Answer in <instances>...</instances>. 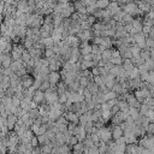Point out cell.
Returning <instances> with one entry per match:
<instances>
[{"mask_svg":"<svg viewBox=\"0 0 154 154\" xmlns=\"http://www.w3.org/2000/svg\"><path fill=\"white\" fill-rule=\"evenodd\" d=\"M147 82L154 83V70H149V73H148V79H147Z\"/></svg>","mask_w":154,"mask_h":154,"instance_id":"cell-42","label":"cell"},{"mask_svg":"<svg viewBox=\"0 0 154 154\" xmlns=\"http://www.w3.org/2000/svg\"><path fill=\"white\" fill-rule=\"evenodd\" d=\"M150 58H153V59H154V47H153V48H150Z\"/></svg>","mask_w":154,"mask_h":154,"instance_id":"cell-47","label":"cell"},{"mask_svg":"<svg viewBox=\"0 0 154 154\" xmlns=\"http://www.w3.org/2000/svg\"><path fill=\"white\" fill-rule=\"evenodd\" d=\"M59 102H61V103L67 102V94H66V93L59 94Z\"/></svg>","mask_w":154,"mask_h":154,"instance_id":"cell-38","label":"cell"},{"mask_svg":"<svg viewBox=\"0 0 154 154\" xmlns=\"http://www.w3.org/2000/svg\"><path fill=\"white\" fill-rule=\"evenodd\" d=\"M77 36L81 38V41H91L94 38V32L93 29H87V30H81Z\"/></svg>","mask_w":154,"mask_h":154,"instance_id":"cell-2","label":"cell"},{"mask_svg":"<svg viewBox=\"0 0 154 154\" xmlns=\"http://www.w3.org/2000/svg\"><path fill=\"white\" fill-rule=\"evenodd\" d=\"M120 111V108H119V105L117 103V105H113L112 107H111V112H112V114H116L117 112H119Z\"/></svg>","mask_w":154,"mask_h":154,"instance_id":"cell-43","label":"cell"},{"mask_svg":"<svg viewBox=\"0 0 154 154\" xmlns=\"http://www.w3.org/2000/svg\"><path fill=\"white\" fill-rule=\"evenodd\" d=\"M148 73H149V71L141 73V79H142L143 82H147V79H148Z\"/></svg>","mask_w":154,"mask_h":154,"instance_id":"cell-45","label":"cell"},{"mask_svg":"<svg viewBox=\"0 0 154 154\" xmlns=\"http://www.w3.org/2000/svg\"><path fill=\"white\" fill-rule=\"evenodd\" d=\"M114 65H123V61H124V58L122 55H117V57H112L109 59Z\"/></svg>","mask_w":154,"mask_h":154,"instance_id":"cell-22","label":"cell"},{"mask_svg":"<svg viewBox=\"0 0 154 154\" xmlns=\"http://www.w3.org/2000/svg\"><path fill=\"white\" fill-rule=\"evenodd\" d=\"M6 119H7V126H8V129H10V130H13V129H14V125L18 123V119H19V118H18L16 114L10 113Z\"/></svg>","mask_w":154,"mask_h":154,"instance_id":"cell-7","label":"cell"},{"mask_svg":"<svg viewBox=\"0 0 154 154\" xmlns=\"http://www.w3.org/2000/svg\"><path fill=\"white\" fill-rule=\"evenodd\" d=\"M101 54H102V59L107 63V61H109V59L113 55V48H105Z\"/></svg>","mask_w":154,"mask_h":154,"instance_id":"cell-8","label":"cell"},{"mask_svg":"<svg viewBox=\"0 0 154 154\" xmlns=\"http://www.w3.org/2000/svg\"><path fill=\"white\" fill-rule=\"evenodd\" d=\"M87 89H88L91 94H95V93L99 91V85H97L94 81H90V82L88 83V85H87Z\"/></svg>","mask_w":154,"mask_h":154,"instance_id":"cell-12","label":"cell"},{"mask_svg":"<svg viewBox=\"0 0 154 154\" xmlns=\"http://www.w3.org/2000/svg\"><path fill=\"white\" fill-rule=\"evenodd\" d=\"M38 153H42L41 152V144L37 147H34V149H32V154H38Z\"/></svg>","mask_w":154,"mask_h":154,"instance_id":"cell-46","label":"cell"},{"mask_svg":"<svg viewBox=\"0 0 154 154\" xmlns=\"http://www.w3.org/2000/svg\"><path fill=\"white\" fill-rule=\"evenodd\" d=\"M146 45H147V47L153 48V47H154V38L150 37V36H147V37H146Z\"/></svg>","mask_w":154,"mask_h":154,"instance_id":"cell-36","label":"cell"},{"mask_svg":"<svg viewBox=\"0 0 154 154\" xmlns=\"http://www.w3.org/2000/svg\"><path fill=\"white\" fill-rule=\"evenodd\" d=\"M116 97H118V94L114 91V90H109L108 93H106L105 94V99H106V101H108V100H111V99H116Z\"/></svg>","mask_w":154,"mask_h":154,"instance_id":"cell-27","label":"cell"},{"mask_svg":"<svg viewBox=\"0 0 154 154\" xmlns=\"http://www.w3.org/2000/svg\"><path fill=\"white\" fill-rule=\"evenodd\" d=\"M31 58H32V57H31V54L29 53V51H28V49H25V51L22 53V60H23V63H24V64H26Z\"/></svg>","mask_w":154,"mask_h":154,"instance_id":"cell-24","label":"cell"},{"mask_svg":"<svg viewBox=\"0 0 154 154\" xmlns=\"http://www.w3.org/2000/svg\"><path fill=\"white\" fill-rule=\"evenodd\" d=\"M81 64H82V69L85 70V69H91L93 66H95V61L94 60H83L81 59Z\"/></svg>","mask_w":154,"mask_h":154,"instance_id":"cell-11","label":"cell"},{"mask_svg":"<svg viewBox=\"0 0 154 154\" xmlns=\"http://www.w3.org/2000/svg\"><path fill=\"white\" fill-rule=\"evenodd\" d=\"M141 47L137 45V43H132L131 46H130V51H131V53H132V55H138L140 53H141Z\"/></svg>","mask_w":154,"mask_h":154,"instance_id":"cell-16","label":"cell"},{"mask_svg":"<svg viewBox=\"0 0 154 154\" xmlns=\"http://www.w3.org/2000/svg\"><path fill=\"white\" fill-rule=\"evenodd\" d=\"M118 105H119V108H120V111H129V107H130V105L128 103V101L126 100H119V102H118Z\"/></svg>","mask_w":154,"mask_h":154,"instance_id":"cell-23","label":"cell"},{"mask_svg":"<svg viewBox=\"0 0 154 154\" xmlns=\"http://www.w3.org/2000/svg\"><path fill=\"white\" fill-rule=\"evenodd\" d=\"M87 10H88V13H89V14H94V12L97 10L96 2H93V4H90V5H87Z\"/></svg>","mask_w":154,"mask_h":154,"instance_id":"cell-30","label":"cell"},{"mask_svg":"<svg viewBox=\"0 0 154 154\" xmlns=\"http://www.w3.org/2000/svg\"><path fill=\"white\" fill-rule=\"evenodd\" d=\"M90 70H91V73H93L94 76H99V75H101V73H100V67H99L97 65L93 66Z\"/></svg>","mask_w":154,"mask_h":154,"instance_id":"cell-39","label":"cell"},{"mask_svg":"<svg viewBox=\"0 0 154 154\" xmlns=\"http://www.w3.org/2000/svg\"><path fill=\"white\" fill-rule=\"evenodd\" d=\"M22 43L24 45V47L28 49V48H30V47H34V40L32 38H29V37H25V38H23L22 40Z\"/></svg>","mask_w":154,"mask_h":154,"instance_id":"cell-18","label":"cell"},{"mask_svg":"<svg viewBox=\"0 0 154 154\" xmlns=\"http://www.w3.org/2000/svg\"><path fill=\"white\" fill-rule=\"evenodd\" d=\"M140 54H141V58H143L144 60L148 59V58H150V48H149V47H144V48H142Z\"/></svg>","mask_w":154,"mask_h":154,"instance_id":"cell-17","label":"cell"},{"mask_svg":"<svg viewBox=\"0 0 154 154\" xmlns=\"http://www.w3.org/2000/svg\"><path fill=\"white\" fill-rule=\"evenodd\" d=\"M142 31H143V34H146L147 36L149 35V32L152 31V26H149V25H146V24H143V29H142Z\"/></svg>","mask_w":154,"mask_h":154,"instance_id":"cell-40","label":"cell"},{"mask_svg":"<svg viewBox=\"0 0 154 154\" xmlns=\"http://www.w3.org/2000/svg\"><path fill=\"white\" fill-rule=\"evenodd\" d=\"M72 152L75 153V154H81V153H84V143L83 142H78V143H76L73 147H72Z\"/></svg>","mask_w":154,"mask_h":154,"instance_id":"cell-10","label":"cell"},{"mask_svg":"<svg viewBox=\"0 0 154 154\" xmlns=\"http://www.w3.org/2000/svg\"><path fill=\"white\" fill-rule=\"evenodd\" d=\"M16 73H17L18 76H20V77H22V76H24V75H26V73H28V69H26L25 64H24V65H23V66H22V67L16 72Z\"/></svg>","mask_w":154,"mask_h":154,"instance_id":"cell-34","label":"cell"},{"mask_svg":"<svg viewBox=\"0 0 154 154\" xmlns=\"http://www.w3.org/2000/svg\"><path fill=\"white\" fill-rule=\"evenodd\" d=\"M111 0H96V6L97 8H107L109 5Z\"/></svg>","mask_w":154,"mask_h":154,"instance_id":"cell-21","label":"cell"},{"mask_svg":"<svg viewBox=\"0 0 154 154\" xmlns=\"http://www.w3.org/2000/svg\"><path fill=\"white\" fill-rule=\"evenodd\" d=\"M147 134L154 135V123H149V126H148V129H147Z\"/></svg>","mask_w":154,"mask_h":154,"instance_id":"cell-44","label":"cell"},{"mask_svg":"<svg viewBox=\"0 0 154 154\" xmlns=\"http://www.w3.org/2000/svg\"><path fill=\"white\" fill-rule=\"evenodd\" d=\"M91 53H102V49H101L100 45L91 43Z\"/></svg>","mask_w":154,"mask_h":154,"instance_id":"cell-32","label":"cell"},{"mask_svg":"<svg viewBox=\"0 0 154 154\" xmlns=\"http://www.w3.org/2000/svg\"><path fill=\"white\" fill-rule=\"evenodd\" d=\"M99 153V147L96 144H94L93 147L89 148V154H97Z\"/></svg>","mask_w":154,"mask_h":154,"instance_id":"cell-41","label":"cell"},{"mask_svg":"<svg viewBox=\"0 0 154 154\" xmlns=\"http://www.w3.org/2000/svg\"><path fill=\"white\" fill-rule=\"evenodd\" d=\"M49 88H51V82H49L48 79H43V81H42V83H41L40 89H41V90H43V91H46V90H48Z\"/></svg>","mask_w":154,"mask_h":154,"instance_id":"cell-29","label":"cell"},{"mask_svg":"<svg viewBox=\"0 0 154 154\" xmlns=\"http://www.w3.org/2000/svg\"><path fill=\"white\" fill-rule=\"evenodd\" d=\"M79 83H81V85L82 87H84V88H87V85H88V83L90 82L89 81V78L87 77V76H84V75H82V76H79Z\"/></svg>","mask_w":154,"mask_h":154,"instance_id":"cell-28","label":"cell"},{"mask_svg":"<svg viewBox=\"0 0 154 154\" xmlns=\"http://www.w3.org/2000/svg\"><path fill=\"white\" fill-rule=\"evenodd\" d=\"M97 134L100 136V140L101 141H105V142H108L111 140H113V136H112V129L111 126H102L97 130Z\"/></svg>","mask_w":154,"mask_h":154,"instance_id":"cell-1","label":"cell"},{"mask_svg":"<svg viewBox=\"0 0 154 154\" xmlns=\"http://www.w3.org/2000/svg\"><path fill=\"white\" fill-rule=\"evenodd\" d=\"M144 64L147 65V67H148L149 70H154V59H153V58L146 59V63H144Z\"/></svg>","mask_w":154,"mask_h":154,"instance_id":"cell-33","label":"cell"},{"mask_svg":"<svg viewBox=\"0 0 154 154\" xmlns=\"http://www.w3.org/2000/svg\"><path fill=\"white\" fill-rule=\"evenodd\" d=\"M47 130H48V123H42L41 124V126L38 128V130L35 132V135H43V134H46L47 132Z\"/></svg>","mask_w":154,"mask_h":154,"instance_id":"cell-15","label":"cell"},{"mask_svg":"<svg viewBox=\"0 0 154 154\" xmlns=\"http://www.w3.org/2000/svg\"><path fill=\"white\" fill-rule=\"evenodd\" d=\"M13 72H14V71L11 69V66L5 67V66H2V65H1V67H0V73H5L6 76H11Z\"/></svg>","mask_w":154,"mask_h":154,"instance_id":"cell-25","label":"cell"},{"mask_svg":"<svg viewBox=\"0 0 154 154\" xmlns=\"http://www.w3.org/2000/svg\"><path fill=\"white\" fill-rule=\"evenodd\" d=\"M35 82V77L30 73H26L24 76H22V84L24 88H30Z\"/></svg>","mask_w":154,"mask_h":154,"instance_id":"cell-3","label":"cell"},{"mask_svg":"<svg viewBox=\"0 0 154 154\" xmlns=\"http://www.w3.org/2000/svg\"><path fill=\"white\" fill-rule=\"evenodd\" d=\"M32 100H34L35 102H37L38 105H41V103L46 102V95H45V91H43V90H41V89H37V90L35 91V94H34Z\"/></svg>","mask_w":154,"mask_h":154,"instance_id":"cell-5","label":"cell"},{"mask_svg":"<svg viewBox=\"0 0 154 154\" xmlns=\"http://www.w3.org/2000/svg\"><path fill=\"white\" fill-rule=\"evenodd\" d=\"M53 54H54V51H53V48L52 47H46L45 48V57L46 58H51V57H53Z\"/></svg>","mask_w":154,"mask_h":154,"instance_id":"cell-31","label":"cell"},{"mask_svg":"<svg viewBox=\"0 0 154 154\" xmlns=\"http://www.w3.org/2000/svg\"><path fill=\"white\" fill-rule=\"evenodd\" d=\"M24 65V63H23V60H13L12 61V64H11V69L14 71V72H17L22 66Z\"/></svg>","mask_w":154,"mask_h":154,"instance_id":"cell-14","label":"cell"},{"mask_svg":"<svg viewBox=\"0 0 154 154\" xmlns=\"http://www.w3.org/2000/svg\"><path fill=\"white\" fill-rule=\"evenodd\" d=\"M94 82L100 87V85H102V84H105V82H103V79H102V77H101V75H99V76H94Z\"/></svg>","mask_w":154,"mask_h":154,"instance_id":"cell-37","label":"cell"},{"mask_svg":"<svg viewBox=\"0 0 154 154\" xmlns=\"http://www.w3.org/2000/svg\"><path fill=\"white\" fill-rule=\"evenodd\" d=\"M112 112H111V109H108V111H102V118H103V120L106 122V123H108V122H111V118H112Z\"/></svg>","mask_w":154,"mask_h":154,"instance_id":"cell-26","label":"cell"},{"mask_svg":"<svg viewBox=\"0 0 154 154\" xmlns=\"http://www.w3.org/2000/svg\"><path fill=\"white\" fill-rule=\"evenodd\" d=\"M128 72V76H129V79H134V78H137V77H141V72L138 70L137 66H135L131 71H126Z\"/></svg>","mask_w":154,"mask_h":154,"instance_id":"cell-9","label":"cell"},{"mask_svg":"<svg viewBox=\"0 0 154 154\" xmlns=\"http://www.w3.org/2000/svg\"><path fill=\"white\" fill-rule=\"evenodd\" d=\"M150 108H152V106H149L148 103L143 102V103H141V107H140V113H141V114H143V116H146Z\"/></svg>","mask_w":154,"mask_h":154,"instance_id":"cell-19","label":"cell"},{"mask_svg":"<svg viewBox=\"0 0 154 154\" xmlns=\"http://www.w3.org/2000/svg\"><path fill=\"white\" fill-rule=\"evenodd\" d=\"M48 81L51 82V84H58L61 81L60 71H51L48 75Z\"/></svg>","mask_w":154,"mask_h":154,"instance_id":"cell-4","label":"cell"},{"mask_svg":"<svg viewBox=\"0 0 154 154\" xmlns=\"http://www.w3.org/2000/svg\"><path fill=\"white\" fill-rule=\"evenodd\" d=\"M79 141H78V138H77V136L76 135H72L71 137H70V140H69V142H67V144H70L71 147H73L76 143H78Z\"/></svg>","mask_w":154,"mask_h":154,"instance_id":"cell-35","label":"cell"},{"mask_svg":"<svg viewBox=\"0 0 154 154\" xmlns=\"http://www.w3.org/2000/svg\"><path fill=\"white\" fill-rule=\"evenodd\" d=\"M134 94H135V96L137 97V100H138L141 103H143V102H144V100H146V95L143 94V91H142V89H141V88H140V89L134 90Z\"/></svg>","mask_w":154,"mask_h":154,"instance_id":"cell-13","label":"cell"},{"mask_svg":"<svg viewBox=\"0 0 154 154\" xmlns=\"http://www.w3.org/2000/svg\"><path fill=\"white\" fill-rule=\"evenodd\" d=\"M29 114H30V117H31L32 119H36V118H38V117L41 116L38 107H36V108H30V109H29Z\"/></svg>","mask_w":154,"mask_h":154,"instance_id":"cell-20","label":"cell"},{"mask_svg":"<svg viewBox=\"0 0 154 154\" xmlns=\"http://www.w3.org/2000/svg\"><path fill=\"white\" fill-rule=\"evenodd\" d=\"M111 129H112V136H113V140H117V138H119L120 136L124 135V130L120 128V125L111 124Z\"/></svg>","mask_w":154,"mask_h":154,"instance_id":"cell-6","label":"cell"}]
</instances>
